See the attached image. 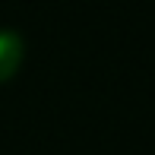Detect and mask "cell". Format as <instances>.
<instances>
[{
  "mask_svg": "<svg viewBox=\"0 0 155 155\" xmlns=\"http://www.w3.org/2000/svg\"><path fill=\"white\" fill-rule=\"evenodd\" d=\"M25 60V38L13 29H0V82H10Z\"/></svg>",
  "mask_w": 155,
  "mask_h": 155,
  "instance_id": "cell-1",
  "label": "cell"
}]
</instances>
